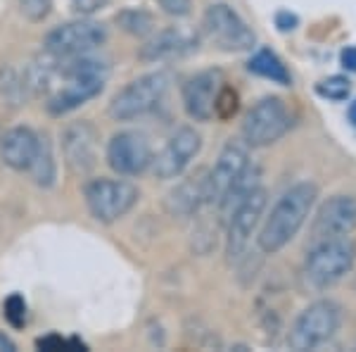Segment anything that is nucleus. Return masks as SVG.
I'll use <instances>...</instances> for the list:
<instances>
[{
    "label": "nucleus",
    "mask_w": 356,
    "mask_h": 352,
    "mask_svg": "<svg viewBox=\"0 0 356 352\" xmlns=\"http://www.w3.org/2000/svg\"><path fill=\"white\" fill-rule=\"evenodd\" d=\"M117 24L122 26L126 33H131V36L143 38V36H150L154 31V17L147 13V10L129 8L117 15Z\"/></svg>",
    "instance_id": "nucleus-22"
},
{
    "label": "nucleus",
    "mask_w": 356,
    "mask_h": 352,
    "mask_svg": "<svg viewBox=\"0 0 356 352\" xmlns=\"http://www.w3.org/2000/svg\"><path fill=\"white\" fill-rule=\"evenodd\" d=\"M347 114H349V122L356 126V100L352 102V105H349V112Z\"/></svg>",
    "instance_id": "nucleus-33"
},
{
    "label": "nucleus",
    "mask_w": 356,
    "mask_h": 352,
    "mask_svg": "<svg viewBox=\"0 0 356 352\" xmlns=\"http://www.w3.org/2000/svg\"><path fill=\"white\" fill-rule=\"evenodd\" d=\"M356 229V198L354 195H332L321 205L312 227V243L352 236Z\"/></svg>",
    "instance_id": "nucleus-14"
},
{
    "label": "nucleus",
    "mask_w": 356,
    "mask_h": 352,
    "mask_svg": "<svg viewBox=\"0 0 356 352\" xmlns=\"http://www.w3.org/2000/svg\"><path fill=\"white\" fill-rule=\"evenodd\" d=\"M356 259V245L349 236L344 238L318 240L312 245L307 259H304V284L312 291H325L340 284L344 276L352 271Z\"/></svg>",
    "instance_id": "nucleus-3"
},
{
    "label": "nucleus",
    "mask_w": 356,
    "mask_h": 352,
    "mask_svg": "<svg viewBox=\"0 0 356 352\" xmlns=\"http://www.w3.org/2000/svg\"><path fill=\"white\" fill-rule=\"evenodd\" d=\"M36 348L48 350V352H57V350H86V345L79 343V340H74V338L65 340L62 336H57V333H50V336L36 340Z\"/></svg>",
    "instance_id": "nucleus-27"
},
{
    "label": "nucleus",
    "mask_w": 356,
    "mask_h": 352,
    "mask_svg": "<svg viewBox=\"0 0 356 352\" xmlns=\"http://www.w3.org/2000/svg\"><path fill=\"white\" fill-rule=\"evenodd\" d=\"M105 160L114 174L138 176L145 169H150L152 162L150 141L140 131H119L107 143Z\"/></svg>",
    "instance_id": "nucleus-12"
},
{
    "label": "nucleus",
    "mask_w": 356,
    "mask_h": 352,
    "mask_svg": "<svg viewBox=\"0 0 356 352\" xmlns=\"http://www.w3.org/2000/svg\"><path fill=\"white\" fill-rule=\"evenodd\" d=\"M107 41V26L95 20H74L55 26L43 38L48 55L53 57H76L93 53Z\"/></svg>",
    "instance_id": "nucleus-9"
},
{
    "label": "nucleus",
    "mask_w": 356,
    "mask_h": 352,
    "mask_svg": "<svg viewBox=\"0 0 356 352\" xmlns=\"http://www.w3.org/2000/svg\"><path fill=\"white\" fill-rule=\"evenodd\" d=\"M268 203L266 188L257 186L250 195L231 212L228 219V236H226V255L228 259H240L250 247V240L254 236L257 227L261 224L264 210Z\"/></svg>",
    "instance_id": "nucleus-10"
},
{
    "label": "nucleus",
    "mask_w": 356,
    "mask_h": 352,
    "mask_svg": "<svg viewBox=\"0 0 356 352\" xmlns=\"http://www.w3.org/2000/svg\"><path fill=\"white\" fill-rule=\"evenodd\" d=\"M162 13L169 17H176V20H183L193 13V0H157Z\"/></svg>",
    "instance_id": "nucleus-28"
},
{
    "label": "nucleus",
    "mask_w": 356,
    "mask_h": 352,
    "mask_svg": "<svg viewBox=\"0 0 356 352\" xmlns=\"http://www.w3.org/2000/svg\"><path fill=\"white\" fill-rule=\"evenodd\" d=\"M300 24V17L295 13H290V10H280L278 15H275V26L280 29V31H292V29H297Z\"/></svg>",
    "instance_id": "nucleus-29"
},
{
    "label": "nucleus",
    "mask_w": 356,
    "mask_h": 352,
    "mask_svg": "<svg viewBox=\"0 0 356 352\" xmlns=\"http://www.w3.org/2000/svg\"><path fill=\"white\" fill-rule=\"evenodd\" d=\"M250 164L247 143L228 141L219 153V160L207 171V205H221L231 186Z\"/></svg>",
    "instance_id": "nucleus-13"
},
{
    "label": "nucleus",
    "mask_w": 356,
    "mask_h": 352,
    "mask_svg": "<svg viewBox=\"0 0 356 352\" xmlns=\"http://www.w3.org/2000/svg\"><path fill=\"white\" fill-rule=\"evenodd\" d=\"M0 350H10V352H13V350H17V345L8 336H3V333H0Z\"/></svg>",
    "instance_id": "nucleus-32"
},
{
    "label": "nucleus",
    "mask_w": 356,
    "mask_h": 352,
    "mask_svg": "<svg viewBox=\"0 0 356 352\" xmlns=\"http://www.w3.org/2000/svg\"><path fill=\"white\" fill-rule=\"evenodd\" d=\"M195 48V38L188 31L178 26H169L164 31L154 33L145 41V45L140 48V57L143 62H166V60H176V57H183L186 53H191Z\"/></svg>",
    "instance_id": "nucleus-18"
},
{
    "label": "nucleus",
    "mask_w": 356,
    "mask_h": 352,
    "mask_svg": "<svg viewBox=\"0 0 356 352\" xmlns=\"http://www.w3.org/2000/svg\"><path fill=\"white\" fill-rule=\"evenodd\" d=\"M43 136L31 126H13L0 136V160L15 171H31L38 158Z\"/></svg>",
    "instance_id": "nucleus-17"
},
{
    "label": "nucleus",
    "mask_w": 356,
    "mask_h": 352,
    "mask_svg": "<svg viewBox=\"0 0 356 352\" xmlns=\"http://www.w3.org/2000/svg\"><path fill=\"white\" fill-rule=\"evenodd\" d=\"M247 69H250L252 74H257V77L268 79V82H273L278 86H292V77H290L288 67H285L283 60L268 48L257 50V53L250 57V62H247Z\"/></svg>",
    "instance_id": "nucleus-20"
},
{
    "label": "nucleus",
    "mask_w": 356,
    "mask_h": 352,
    "mask_svg": "<svg viewBox=\"0 0 356 352\" xmlns=\"http://www.w3.org/2000/svg\"><path fill=\"white\" fill-rule=\"evenodd\" d=\"M202 31L207 41L223 53H243V50L254 48L257 43L252 26L226 3H214L207 8L202 17Z\"/></svg>",
    "instance_id": "nucleus-8"
},
{
    "label": "nucleus",
    "mask_w": 356,
    "mask_h": 352,
    "mask_svg": "<svg viewBox=\"0 0 356 352\" xmlns=\"http://www.w3.org/2000/svg\"><path fill=\"white\" fill-rule=\"evenodd\" d=\"M83 200L90 217L100 224H114L124 219L140 200V190L124 178H90L83 186Z\"/></svg>",
    "instance_id": "nucleus-4"
},
{
    "label": "nucleus",
    "mask_w": 356,
    "mask_h": 352,
    "mask_svg": "<svg viewBox=\"0 0 356 352\" xmlns=\"http://www.w3.org/2000/svg\"><path fill=\"white\" fill-rule=\"evenodd\" d=\"M316 198H318V186L314 181H300L290 190H285L264 219L259 236H257L259 250L266 255H275L283 250L300 234L307 217L312 215Z\"/></svg>",
    "instance_id": "nucleus-2"
},
{
    "label": "nucleus",
    "mask_w": 356,
    "mask_h": 352,
    "mask_svg": "<svg viewBox=\"0 0 356 352\" xmlns=\"http://www.w3.org/2000/svg\"><path fill=\"white\" fill-rule=\"evenodd\" d=\"M340 62L347 72H354L356 74V45H347V48L340 53Z\"/></svg>",
    "instance_id": "nucleus-30"
},
{
    "label": "nucleus",
    "mask_w": 356,
    "mask_h": 352,
    "mask_svg": "<svg viewBox=\"0 0 356 352\" xmlns=\"http://www.w3.org/2000/svg\"><path fill=\"white\" fill-rule=\"evenodd\" d=\"M72 3L79 13H93V10H100L107 0H72Z\"/></svg>",
    "instance_id": "nucleus-31"
},
{
    "label": "nucleus",
    "mask_w": 356,
    "mask_h": 352,
    "mask_svg": "<svg viewBox=\"0 0 356 352\" xmlns=\"http://www.w3.org/2000/svg\"><path fill=\"white\" fill-rule=\"evenodd\" d=\"M57 77L62 79V84L53 91L45 105H48L50 114L62 117V114L74 112L102 93L107 65L97 57H90V53L76 57H57Z\"/></svg>",
    "instance_id": "nucleus-1"
},
{
    "label": "nucleus",
    "mask_w": 356,
    "mask_h": 352,
    "mask_svg": "<svg viewBox=\"0 0 356 352\" xmlns=\"http://www.w3.org/2000/svg\"><path fill=\"white\" fill-rule=\"evenodd\" d=\"M31 178L43 188H50L55 183V176H57V164H55V155H53V146L50 141L43 136V143H41V150H38V158L36 162L31 167Z\"/></svg>",
    "instance_id": "nucleus-21"
},
{
    "label": "nucleus",
    "mask_w": 356,
    "mask_h": 352,
    "mask_svg": "<svg viewBox=\"0 0 356 352\" xmlns=\"http://www.w3.org/2000/svg\"><path fill=\"white\" fill-rule=\"evenodd\" d=\"M349 91H352V84H349L347 77H340V74L323 79V82L316 86V93L321 98H325V100H335V102L344 100V98L349 95Z\"/></svg>",
    "instance_id": "nucleus-24"
},
{
    "label": "nucleus",
    "mask_w": 356,
    "mask_h": 352,
    "mask_svg": "<svg viewBox=\"0 0 356 352\" xmlns=\"http://www.w3.org/2000/svg\"><path fill=\"white\" fill-rule=\"evenodd\" d=\"M342 324V307L335 300H316L295 319L288 333V345L297 352L314 350L335 336Z\"/></svg>",
    "instance_id": "nucleus-6"
},
{
    "label": "nucleus",
    "mask_w": 356,
    "mask_h": 352,
    "mask_svg": "<svg viewBox=\"0 0 356 352\" xmlns=\"http://www.w3.org/2000/svg\"><path fill=\"white\" fill-rule=\"evenodd\" d=\"M166 212L174 217H191L207 205V174L191 176L181 181L178 186L166 195L164 200Z\"/></svg>",
    "instance_id": "nucleus-19"
},
{
    "label": "nucleus",
    "mask_w": 356,
    "mask_h": 352,
    "mask_svg": "<svg viewBox=\"0 0 356 352\" xmlns=\"http://www.w3.org/2000/svg\"><path fill=\"white\" fill-rule=\"evenodd\" d=\"M171 77L166 72H150L143 77L134 79L112 98L110 112L112 119L117 122H131V119L145 117L154 107H159V102L164 100L166 91H169Z\"/></svg>",
    "instance_id": "nucleus-5"
},
{
    "label": "nucleus",
    "mask_w": 356,
    "mask_h": 352,
    "mask_svg": "<svg viewBox=\"0 0 356 352\" xmlns=\"http://www.w3.org/2000/svg\"><path fill=\"white\" fill-rule=\"evenodd\" d=\"M240 109V95L238 91L233 89V86H221L219 95H216V102H214V117L223 119V122H228V119H233L235 114H238Z\"/></svg>",
    "instance_id": "nucleus-23"
},
{
    "label": "nucleus",
    "mask_w": 356,
    "mask_h": 352,
    "mask_svg": "<svg viewBox=\"0 0 356 352\" xmlns=\"http://www.w3.org/2000/svg\"><path fill=\"white\" fill-rule=\"evenodd\" d=\"M53 0H19V13L29 22H43L50 15Z\"/></svg>",
    "instance_id": "nucleus-26"
},
{
    "label": "nucleus",
    "mask_w": 356,
    "mask_h": 352,
    "mask_svg": "<svg viewBox=\"0 0 356 352\" xmlns=\"http://www.w3.org/2000/svg\"><path fill=\"white\" fill-rule=\"evenodd\" d=\"M292 117L288 102L283 98H261L243 119V141L250 148H264L280 141L292 129Z\"/></svg>",
    "instance_id": "nucleus-7"
},
{
    "label": "nucleus",
    "mask_w": 356,
    "mask_h": 352,
    "mask_svg": "<svg viewBox=\"0 0 356 352\" xmlns=\"http://www.w3.org/2000/svg\"><path fill=\"white\" fill-rule=\"evenodd\" d=\"M202 150V136L193 129V126H181L174 136L166 141V146L152 155L150 169L152 174L162 181H171V178L181 176L183 171L191 167V162Z\"/></svg>",
    "instance_id": "nucleus-11"
},
{
    "label": "nucleus",
    "mask_w": 356,
    "mask_h": 352,
    "mask_svg": "<svg viewBox=\"0 0 356 352\" xmlns=\"http://www.w3.org/2000/svg\"><path fill=\"white\" fill-rule=\"evenodd\" d=\"M100 134L90 122H74L62 134V153L65 162L74 174H88L97 164Z\"/></svg>",
    "instance_id": "nucleus-15"
},
{
    "label": "nucleus",
    "mask_w": 356,
    "mask_h": 352,
    "mask_svg": "<svg viewBox=\"0 0 356 352\" xmlns=\"http://www.w3.org/2000/svg\"><path fill=\"white\" fill-rule=\"evenodd\" d=\"M223 82V74L219 69H204L183 84V107L188 117L195 122H209L214 117V102L219 95Z\"/></svg>",
    "instance_id": "nucleus-16"
},
{
    "label": "nucleus",
    "mask_w": 356,
    "mask_h": 352,
    "mask_svg": "<svg viewBox=\"0 0 356 352\" xmlns=\"http://www.w3.org/2000/svg\"><path fill=\"white\" fill-rule=\"evenodd\" d=\"M3 316L8 319V324L13 328H22L26 324V300L19 293H13L3 303Z\"/></svg>",
    "instance_id": "nucleus-25"
}]
</instances>
